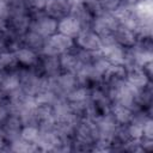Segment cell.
Listing matches in <instances>:
<instances>
[{"label":"cell","instance_id":"5","mask_svg":"<svg viewBox=\"0 0 153 153\" xmlns=\"http://www.w3.org/2000/svg\"><path fill=\"white\" fill-rule=\"evenodd\" d=\"M75 47L85 50H100L102 48V38L97 35L91 27H84L74 38Z\"/></svg>","mask_w":153,"mask_h":153},{"label":"cell","instance_id":"20","mask_svg":"<svg viewBox=\"0 0 153 153\" xmlns=\"http://www.w3.org/2000/svg\"><path fill=\"white\" fill-rule=\"evenodd\" d=\"M39 135V129L37 126L35 124H27V126H23L22 131H20V137L30 143L36 145V141L38 139Z\"/></svg>","mask_w":153,"mask_h":153},{"label":"cell","instance_id":"10","mask_svg":"<svg viewBox=\"0 0 153 153\" xmlns=\"http://www.w3.org/2000/svg\"><path fill=\"white\" fill-rule=\"evenodd\" d=\"M126 80L136 90H141L152 82V76L146 72L143 66H136L127 69Z\"/></svg>","mask_w":153,"mask_h":153},{"label":"cell","instance_id":"25","mask_svg":"<svg viewBox=\"0 0 153 153\" xmlns=\"http://www.w3.org/2000/svg\"><path fill=\"white\" fill-rule=\"evenodd\" d=\"M0 151H10V147H8V143L6 142L4 135L1 134L0 131Z\"/></svg>","mask_w":153,"mask_h":153},{"label":"cell","instance_id":"21","mask_svg":"<svg viewBox=\"0 0 153 153\" xmlns=\"http://www.w3.org/2000/svg\"><path fill=\"white\" fill-rule=\"evenodd\" d=\"M23 1L25 5V8L30 16L36 14V13H41L44 10L45 0H23Z\"/></svg>","mask_w":153,"mask_h":153},{"label":"cell","instance_id":"29","mask_svg":"<svg viewBox=\"0 0 153 153\" xmlns=\"http://www.w3.org/2000/svg\"><path fill=\"white\" fill-rule=\"evenodd\" d=\"M0 1H8V0H0Z\"/></svg>","mask_w":153,"mask_h":153},{"label":"cell","instance_id":"17","mask_svg":"<svg viewBox=\"0 0 153 153\" xmlns=\"http://www.w3.org/2000/svg\"><path fill=\"white\" fill-rule=\"evenodd\" d=\"M69 14L73 16V17H75L81 23L82 27H90L93 18H94V16L91 12V10L84 2L72 5V8H71V13Z\"/></svg>","mask_w":153,"mask_h":153},{"label":"cell","instance_id":"6","mask_svg":"<svg viewBox=\"0 0 153 153\" xmlns=\"http://www.w3.org/2000/svg\"><path fill=\"white\" fill-rule=\"evenodd\" d=\"M7 29L18 35L23 36L29 29L31 23V16L27 11H20V12H11L7 17Z\"/></svg>","mask_w":153,"mask_h":153},{"label":"cell","instance_id":"16","mask_svg":"<svg viewBox=\"0 0 153 153\" xmlns=\"http://www.w3.org/2000/svg\"><path fill=\"white\" fill-rule=\"evenodd\" d=\"M22 43H23V47H26L38 54H42V50H43V47L45 43V38L29 29L22 36Z\"/></svg>","mask_w":153,"mask_h":153},{"label":"cell","instance_id":"9","mask_svg":"<svg viewBox=\"0 0 153 153\" xmlns=\"http://www.w3.org/2000/svg\"><path fill=\"white\" fill-rule=\"evenodd\" d=\"M71 8H72V5L67 0H45L43 12L47 16L56 20H60L69 16Z\"/></svg>","mask_w":153,"mask_h":153},{"label":"cell","instance_id":"12","mask_svg":"<svg viewBox=\"0 0 153 153\" xmlns=\"http://www.w3.org/2000/svg\"><path fill=\"white\" fill-rule=\"evenodd\" d=\"M82 25L81 23L73 16H67L60 20H57V32L65 35V36H68L71 38H75L78 36V33L81 31Z\"/></svg>","mask_w":153,"mask_h":153},{"label":"cell","instance_id":"22","mask_svg":"<svg viewBox=\"0 0 153 153\" xmlns=\"http://www.w3.org/2000/svg\"><path fill=\"white\" fill-rule=\"evenodd\" d=\"M142 137L143 139H151L153 140V121L151 117H148L142 127Z\"/></svg>","mask_w":153,"mask_h":153},{"label":"cell","instance_id":"23","mask_svg":"<svg viewBox=\"0 0 153 153\" xmlns=\"http://www.w3.org/2000/svg\"><path fill=\"white\" fill-rule=\"evenodd\" d=\"M8 114H10V111H8V108H7L6 100L0 102V127H1V124L5 122V120L7 118Z\"/></svg>","mask_w":153,"mask_h":153},{"label":"cell","instance_id":"11","mask_svg":"<svg viewBox=\"0 0 153 153\" xmlns=\"http://www.w3.org/2000/svg\"><path fill=\"white\" fill-rule=\"evenodd\" d=\"M18 69V68H17ZM0 71V88L5 97L18 91L20 88L18 71Z\"/></svg>","mask_w":153,"mask_h":153},{"label":"cell","instance_id":"27","mask_svg":"<svg viewBox=\"0 0 153 153\" xmlns=\"http://www.w3.org/2000/svg\"><path fill=\"white\" fill-rule=\"evenodd\" d=\"M5 51H7V49H6V45H5V43H4L2 37L0 36V54H1V53H5Z\"/></svg>","mask_w":153,"mask_h":153},{"label":"cell","instance_id":"18","mask_svg":"<svg viewBox=\"0 0 153 153\" xmlns=\"http://www.w3.org/2000/svg\"><path fill=\"white\" fill-rule=\"evenodd\" d=\"M59 57H60V65H61L62 72L76 74L78 71L80 69V67L82 66L80 60L78 59L76 54L74 53V49L72 51H68V53L60 55Z\"/></svg>","mask_w":153,"mask_h":153},{"label":"cell","instance_id":"7","mask_svg":"<svg viewBox=\"0 0 153 153\" xmlns=\"http://www.w3.org/2000/svg\"><path fill=\"white\" fill-rule=\"evenodd\" d=\"M22 128H23V122L19 118V116L14 115V114H8L7 118L0 127V131L4 135L6 142L8 143V147H10L11 142H13L20 137Z\"/></svg>","mask_w":153,"mask_h":153},{"label":"cell","instance_id":"26","mask_svg":"<svg viewBox=\"0 0 153 153\" xmlns=\"http://www.w3.org/2000/svg\"><path fill=\"white\" fill-rule=\"evenodd\" d=\"M143 1L145 0H124L126 5H128V6H136V5H140Z\"/></svg>","mask_w":153,"mask_h":153},{"label":"cell","instance_id":"4","mask_svg":"<svg viewBox=\"0 0 153 153\" xmlns=\"http://www.w3.org/2000/svg\"><path fill=\"white\" fill-rule=\"evenodd\" d=\"M39 74H42L45 78H55L60 73H62L61 65H60V57L53 56V55H39L38 63L33 67Z\"/></svg>","mask_w":153,"mask_h":153},{"label":"cell","instance_id":"8","mask_svg":"<svg viewBox=\"0 0 153 153\" xmlns=\"http://www.w3.org/2000/svg\"><path fill=\"white\" fill-rule=\"evenodd\" d=\"M35 122L39 130H53L55 128V116L51 105L37 104L35 110Z\"/></svg>","mask_w":153,"mask_h":153},{"label":"cell","instance_id":"13","mask_svg":"<svg viewBox=\"0 0 153 153\" xmlns=\"http://www.w3.org/2000/svg\"><path fill=\"white\" fill-rule=\"evenodd\" d=\"M112 37L116 43H118L123 48H131L135 45L136 39H137V33L136 31L124 26V25H118V27L114 31Z\"/></svg>","mask_w":153,"mask_h":153},{"label":"cell","instance_id":"28","mask_svg":"<svg viewBox=\"0 0 153 153\" xmlns=\"http://www.w3.org/2000/svg\"><path fill=\"white\" fill-rule=\"evenodd\" d=\"M2 100H6V97H5V94L2 93V91L0 88V102H2Z\"/></svg>","mask_w":153,"mask_h":153},{"label":"cell","instance_id":"1","mask_svg":"<svg viewBox=\"0 0 153 153\" xmlns=\"http://www.w3.org/2000/svg\"><path fill=\"white\" fill-rule=\"evenodd\" d=\"M74 48H75V43H74L73 38L65 36L60 32H55L50 37L45 38V43H44L42 54L60 56L65 53L72 51Z\"/></svg>","mask_w":153,"mask_h":153},{"label":"cell","instance_id":"2","mask_svg":"<svg viewBox=\"0 0 153 153\" xmlns=\"http://www.w3.org/2000/svg\"><path fill=\"white\" fill-rule=\"evenodd\" d=\"M118 25H120V19L116 13L103 12L93 18L90 27L100 37H106V36H112L114 31L118 27Z\"/></svg>","mask_w":153,"mask_h":153},{"label":"cell","instance_id":"19","mask_svg":"<svg viewBox=\"0 0 153 153\" xmlns=\"http://www.w3.org/2000/svg\"><path fill=\"white\" fill-rule=\"evenodd\" d=\"M69 103H79V102H86L90 98V88L85 86L78 85L75 88H73L66 97Z\"/></svg>","mask_w":153,"mask_h":153},{"label":"cell","instance_id":"14","mask_svg":"<svg viewBox=\"0 0 153 153\" xmlns=\"http://www.w3.org/2000/svg\"><path fill=\"white\" fill-rule=\"evenodd\" d=\"M39 55L41 54H38L26 47H20L19 49H17L14 51V56H16L18 67H23V68H33L38 63Z\"/></svg>","mask_w":153,"mask_h":153},{"label":"cell","instance_id":"3","mask_svg":"<svg viewBox=\"0 0 153 153\" xmlns=\"http://www.w3.org/2000/svg\"><path fill=\"white\" fill-rule=\"evenodd\" d=\"M30 30L37 32L44 38H48L55 32H57V20L47 16L44 12L32 14L31 23H30Z\"/></svg>","mask_w":153,"mask_h":153},{"label":"cell","instance_id":"15","mask_svg":"<svg viewBox=\"0 0 153 153\" xmlns=\"http://www.w3.org/2000/svg\"><path fill=\"white\" fill-rule=\"evenodd\" d=\"M110 114L117 124L126 126L131 121V118L134 116V110L128 106H124L122 104L112 103L111 108H110Z\"/></svg>","mask_w":153,"mask_h":153},{"label":"cell","instance_id":"24","mask_svg":"<svg viewBox=\"0 0 153 153\" xmlns=\"http://www.w3.org/2000/svg\"><path fill=\"white\" fill-rule=\"evenodd\" d=\"M10 13L8 1H0V19H7Z\"/></svg>","mask_w":153,"mask_h":153}]
</instances>
